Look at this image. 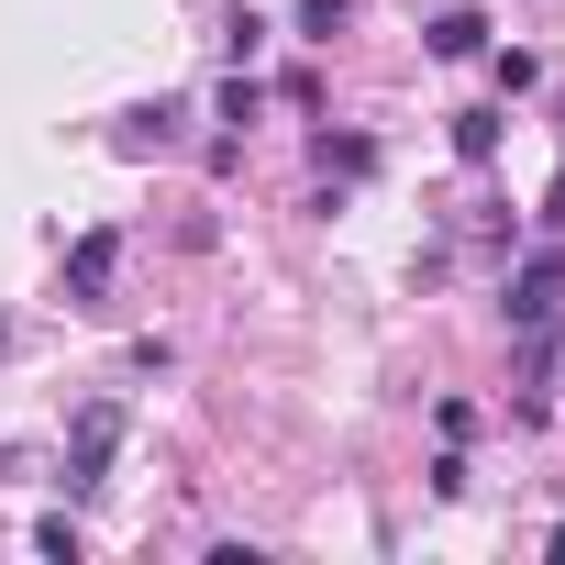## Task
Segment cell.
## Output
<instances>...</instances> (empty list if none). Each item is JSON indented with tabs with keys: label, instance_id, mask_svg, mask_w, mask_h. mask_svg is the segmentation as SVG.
<instances>
[{
	"label": "cell",
	"instance_id": "5b68a950",
	"mask_svg": "<svg viewBox=\"0 0 565 565\" xmlns=\"http://www.w3.org/2000/svg\"><path fill=\"white\" fill-rule=\"evenodd\" d=\"M422 45H433V56H477V45H488V12H444Z\"/></svg>",
	"mask_w": 565,
	"mask_h": 565
},
{
	"label": "cell",
	"instance_id": "277c9868",
	"mask_svg": "<svg viewBox=\"0 0 565 565\" xmlns=\"http://www.w3.org/2000/svg\"><path fill=\"white\" fill-rule=\"evenodd\" d=\"M499 145H510L499 111H455V156H466V167H499Z\"/></svg>",
	"mask_w": 565,
	"mask_h": 565
},
{
	"label": "cell",
	"instance_id": "9c48e42d",
	"mask_svg": "<svg viewBox=\"0 0 565 565\" xmlns=\"http://www.w3.org/2000/svg\"><path fill=\"white\" fill-rule=\"evenodd\" d=\"M322 167H333V178H366V167H377V145H366V134H344V145H333V134H322Z\"/></svg>",
	"mask_w": 565,
	"mask_h": 565
},
{
	"label": "cell",
	"instance_id": "8fae6325",
	"mask_svg": "<svg viewBox=\"0 0 565 565\" xmlns=\"http://www.w3.org/2000/svg\"><path fill=\"white\" fill-rule=\"evenodd\" d=\"M0 355H12V322H0Z\"/></svg>",
	"mask_w": 565,
	"mask_h": 565
},
{
	"label": "cell",
	"instance_id": "7a4b0ae2",
	"mask_svg": "<svg viewBox=\"0 0 565 565\" xmlns=\"http://www.w3.org/2000/svg\"><path fill=\"white\" fill-rule=\"evenodd\" d=\"M499 311H510L521 333H543V322L565 311V255H521V266H510V289H499Z\"/></svg>",
	"mask_w": 565,
	"mask_h": 565
},
{
	"label": "cell",
	"instance_id": "30bf717a",
	"mask_svg": "<svg viewBox=\"0 0 565 565\" xmlns=\"http://www.w3.org/2000/svg\"><path fill=\"white\" fill-rule=\"evenodd\" d=\"M543 233H565V178H554V189H543Z\"/></svg>",
	"mask_w": 565,
	"mask_h": 565
},
{
	"label": "cell",
	"instance_id": "52a82bcc",
	"mask_svg": "<svg viewBox=\"0 0 565 565\" xmlns=\"http://www.w3.org/2000/svg\"><path fill=\"white\" fill-rule=\"evenodd\" d=\"M222 56L255 67V56H266V12H222Z\"/></svg>",
	"mask_w": 565,
	"mask_h": 565
},
{
	"label": "cell",
	"instance_id": "ba28073f",
	"mask_svg": "<svg viewBox=\"0 0 565 565\" xmlns=\"http://www.w3.org/2000/svg\"><path fill=\"white\" fill-rule=\"evenodd\" d=\"M255 111H266V89H255V67H233V78H222V122H233V134H244V122H255Z\"/></svg>",
	"mask_w": 565,
	"mask_h": 565
},
{
	"label": "cell",
	"instance_id": "6da1fadb",
	"mask_svg": "<svg viewBox=\"0 0 565 565\" xmlns=\"http://www.w3.org/2000/svg\"><path fill=\"white\" fill-rule=\"evenodd\" d=\"M111 444H122V399H89V411L67 422V488H78V499L111 477Z\"/></svg>",
	"mask_w": 565,
	"mask_h": 565
},
{
	"label": "cell",
	"instance_id": "3957f363",
	"mask_svg": "<svg viewBox=\"0 0 565 565\" xmlns=\"http://www.w3.org/2000/svg\"><path fill=\"white\" fill-rule=\"evenodd\" d=\"M111 277H122V233L100 222V233L67 244V311H100V300H111Z\"/></svg>",
	"mask_w": 565,
	"mask_h": 565
},
{
	"label": "cell",
	"instance_id": "8992f818",
	"mask_svg": "<svg viewBox=\"0 0 565 565\" xmlns=\"http://www.w3.org/2000/svg\"><path fill=\"white\" fill-rule=\"evenodd\" d=\"M289 23H300V45H333V23H355V0H289Z\"/></svg>",
	"mask_w": 565,
	"mask_h": 565
}]
</instances>
